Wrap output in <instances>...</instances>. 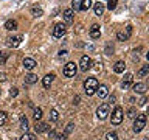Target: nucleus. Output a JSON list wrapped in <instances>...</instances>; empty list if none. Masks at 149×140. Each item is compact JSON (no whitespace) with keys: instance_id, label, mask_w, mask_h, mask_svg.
Returning a JSON list of instances; mask_svg holds the SVG:
<instances>
[{"instance_id":"nucleus-1","label":"nucleus","mask_w":149,"mask_h":140,"mask_svg":"<svg viewBox=\"0 0 149 140\" xmlns=\"http://www.w3.org/2000/svg\"><path fill=\"white\" fill-rule=\"evenodd\" d=\"M98 79L96 78H87L86 81H84V90H86V93L88 97L93 95V93L96 92V89H98Z\"/></svg>"},{"instance_id":"nucleus-2","label":"nucleus","mask_w":149,"mask_h":140,"mask_svg":"<svg viewBox=\"0 0 149 140\" xmlns=\"http://www.w3.org/2000/svg\"><path fill=\"white\" fill-rule=\"evenodd\" d=\"M144 126H146V114H137L134 121V131L135 132H141Z\"/></svg>"},{"instance_id":"nucleus-3","label":"nucleus","mask_w":149,"mask_h":140,"mask_svg":"<svg viewBox=\"0 0 149 140\" xmlns=\"http://www.w3.org/2000/svg\"><path fill=\"white\" fill-rule=\"evenodd\" d=\"M78 72V67L74 62H67L64 65V76L65 78H73Z\"/></svg>"},{"instance_id":"nucleus-4","label":"nucleus","mask_w":149,"mask_h":140,"mask_svg":"<svg viewBox=\"0 0 149 140\" xmlns=\"http://www.w3.org/2000/svg\"><path fill=\"white\" fill-rule=\"evenodd\" d=\"M92 65H93V61H92L90 56H87V55L81 56V61H79V69H81L82 72H87V70H90Z\"/></svg>"},{"instance_id":"nucleus-5","label":"nucleus","mask_w":149,"mask_h":140,"mask_svg":"<svg viewBox=\"0 0 149 140\" xmlns=\"http://www.w3.org/2000/svg\"><path fill=\"white\" fill-rule=\"evenodd\" d=\"M109 111H110V104H109V103H104V104H101L96 109V117L100 120H106L107 115H109Z\"/></svg>"},{"instance_id":"nucleus-6","label":"nucleus","mask_w":149,"mask_h":140,"mask_svg":"<svg viewBox=\"0 0 149 140\" xmlns=\"http://www.w3.org/2000/svg\"><path fill=\"white\" fill-rule=\"evenodd\" d=\"M110 121H112V125H120L121 121H123V109H121L120 106H116L115 109H113Z\"/></svg>"},{"instance_id":"nucleus-7","label":"nucleus","mask_w":149,"mask_h":140,"mask_svg":"<svg viewBox=\"0 0 149 140\" xmlns=\"http://www.w3.org/2000/svg\"><path fill=\"white\" fill-rule=\"evenodd\" d=\"M65 33H67V28H65L64 23H56L54 28H53V36L54 37H62V36H65Z\"/></svg>"},{"instance_id":"nucleus-8","label":"nucleus","mask_w":149,"mask_h":140,"mask_svg":"<svg viewBox=\"0 0 149 140\" xmlns=\"http://www.w3.org/2000/svg\"><path fill=\"white\" fill-rule=\"evenodd\" d=\"M132 81H134V75L132 73H126L124 75V78H123V81H121V87L124 89H129L130 86H132Z\"/></svg>"},{"instance_id":"nucleus-9","label":"nucleus","mask_w":149,"mask_h":140,"mask_svg":"<svg viewBox=\"0 0 149 140\" xmlns=\"http://www.w3.org/2000/svg\"><path fill=\"white\" fill-rule=\"evenodd\" d=\"M20 42H22V37H20V36L8 37V39H6V45H8V47H11V48H16V47L20 45Z\"/></svg>"},{"instance_id":"nucleus-10","label":"nucleus","mask_w":149,"mask_h":140,"mask_svg":"<svg viewBox=\"0 0 149 140\" xmlns=\"http://www.w3.org/2000/svg\"><path fill=\"white\" fill-rule=\"evenodd\" d=\"M48 123H44V121H36V125H34V131L37 134H40V132H45V131H48Z\"/></svg>"},{"instance_id":"nucleus-11","label":"nucleus","mask_w":149,"mask_h":140,"mask_svg":"<svg viewBox=\"0 0 149 140\" xmlns=\"http://www.w3.org/2000/svg\"><path fill=\"white\" fill-rule=\"evenodd\" d=\"M100 36H101V30H100V25H92L90 27V37L92 39H100Z\"/></svg>"},{"instance_id":"nucleus-12","label":"nucleus","mask_w":149,"mask_h":140,"mask_svg":"<svg viewBox=\"0 0 149 140\" xmlns=\"http://www.w3.org/2000/svg\"><path fill=\"white\" fill-rule=\"evenodd\" d=\"M95 93H98V97H100V98H106V97H107V93H109V89H107L106 84H100Z\"/></svg>"},{"instance_id":"nucleus-13","label":"nucleus","mask_w":149,"mask_h":140,"mask_svg":"<svg viewBox=\"0 0 149 140\" xmlns=\"http://www.w3.org/2000/svg\"><path fill=\"white\" fill-rule=\"evenodd\" d=\"M132 89H134L135 93L144 95V92H146V84H144V83H137V84H134V86H132Z\"/></svg>"},{"instance_id":"nucleus-14","label":"nucleus","mask_w":149,"mask_h":140,"mask_svg":"<svg viewBox=\"0 0 149 140\" xmlns=\"http://www.w3.org/2000/svg\"><path fill=\"white\" fill-rule=\"evenodd\" d=\"M36 65H37V62L33 58H25L23 59V67H25L26 70H33Z\"/></svg>"},{"instance_id":"nucleus-15","label":"nucleus","mask_w":149,"mask_h":140,"mask_svg":"<svg viewBox=\"0 0 149 140\" xmlns=\"http://www.w3.org/2000/svg\"><path fill=\"white\" fill-rule=\"evenodd\" d=\"M64 20L67 23H73V20H74V11H72V9H65V11H64Z\"/></svg>"},{"instance_id":"nucleus-16","label":"nucleus","mask_w":149,"mask_h":140,"mask_svg":"<svg viewBox=\"0 0 149 140\" xmlns=\"http://www.w3.org/2000/svg\"><path fill=\"white\" fill-rule=\"evenodd\" d=\"M5 30H8V31L17 30V20H14V19H9V20H6V22H5Z\"/></svg>"},{"instance_id":"nucleus-17","label":"nucleus","mask_w":149,"mask_h":140,"mask_svg":"<svg viewBox=\"0 0 149 140\" xmlns=\"http://www.w3.org/2000/svg\"><path fill=\"white\" fill-rule=\"evenodd\" d=\"M53 79H54V73L45 75L44 79H42V84H44V87H45V89H48V87H50V84L53 83Z\"/></svg>"},{"instance_id":"nucleus-18","label":"nucleus","mask_w":149,"mask_h":140,"mask_svg":"<svg viewBox=\"0 0 149 140\" xmlns=\"http://www.w3.org/2000/svg\"><path fill=\"white\" fill-rule=\"evenodd\" d=\"M124 69H126L124 61H118V62H115V65H113V72L115 73H123Z\"/></svg>"},{"instance_id":"nucleus-19","label":"nucleus","mask_w":149,"mask_h":140,"mask_svg":"<svg viewBox=\"0 0 149 140\" xmlns=\"http://www.w3.org/2000/svg\"><path fill=\"white\" fill-rule=\"evenodd\" d=\"M34 83H37V75L28 73L25 76V84H34Z\"/></svg>"},{"instance_id":"nucleus-20","label":"nucleus","mask_w":149,"mask_h":140,"mask_svg":"<svg viewBox=\"0 0 149 140\" xmlns=\"http://www.w3.org/2000/svg\"><path fill=\"white\" fill-rule=\"evenodd\" d=\"M102 13H104V3L101 2L95 3V14L96 16H102Z\"/></svg>"},{"instance_id":"nucleus-21","label":"nucleus","mask_w":149,"mask_h":140,"mask_svg":"<svg viewBox=\"0 0 149 140\" xmlns=\"http://www.w3.org/2000/svg\"><path fill=\"white\" fill-rule=\"evenodd\" d=\"M42 114H44V112H42L40 107H36V109L33 111V118H34L36 121H40V118H42Z\"/></svg>"},{"instance_id":"nucleus-22","label":"nucleus","mask_w":149,"mask_h":140,"mask_svg":"<svg viewBox=\"0 0 149 140\" xmlns=\"http://www.w3.org/2000/svg\"><path fill=\"white\" fill-rule=\"evenodd\" d=\"M31 14H33L34 17H40L42 14H44V9H42L40 6H33V8H31Z\"/></svg>"},{"instance_id":"nucleus-23","label":"nucleus","mask_w":149,"mask_h":140,"mask_svg":"<svg viewBox=\"0 0 149 140\" xmlns=\"http://www.w3.org/2000/svg\"><path fill=\"white\" fill-rule=\"evenodd\" d=\"M148 73H149V65H143V67L138 70L137 76H138V78H144V76H146Z\"/></svg>"},{"instance_id":"nucleus-24","label":"nucleus","mask_w":149,"mask_h":140,"mask_svg":"<svg viewBox=\"0 0 149 140\" xmlns=\"http://www.w3.org/2000/svg\"><path fill=\"white\" fill-rule=\"evenodd\" d=\"M20 129H22V131H25V132L28 131V118H26L25 115H22V117H20Z\"/></svg>"},{"instance_id":"nucleus-25","label":"nucleus","mask_w":149,"mask_h":140,"mask_svg":"<svg viewBox=\"0 0 149 140\" xmlns=\"http://www.w3.org/2000/svg\"><path fill=\"white\" fill-rule=\"evenodd\" d=\"M82 0H73L72 2V11H81Z\"/></svg>"},{"instance_id":"nucleus-26","label":"nucleus","mask_w":149,"mask_h":140,"mask_svg":"<svg viewBox=\"0 0 149 140\" xmlns=\"http://www.w3.org/2000/svg\"><path fill=\"white\" fill-rule=\"evenodd\" d=\"M92 8V0H82L81 5V11H87V9Z\"/></svg>"},{"instance_id":"nucleus-27","label":"nucleus","mask_w":149,"mask_h":140,"mask_svg":"<svg viewBox=\"0 0 149 140\" xmlns=\"http://www.w3.org/2000/svg\"><path fill=\"white\" fill-rule=\"evenodd\" d=\"M8 121V114L5 111H0V126H3Z\"/></svg>"},{"instance_id":"nucleus-28","label":"nucleus","mask_w":149,"mask_h":140,"mask_svg":"<svg viewBox=\"0 0 149 140\" xmlns=\"http://www.w3.org/2000/svg\"><path fill=\"white\" fill-rule=\"evenodd\" d=\"M116 37H118V41L124 42V41H127V39H129V34H127V33H124V31H120L118 34H116Z\"/></svg>"},{"instance_id":"nucleus-29","label":"nucleus","mask_w":149,"mask_h":140,"mask_svg":"<svg viewBox=\"0 0 149 140\" xmlns=\"http://www.w3.org/2000/svg\"><path fill=\"white\" fill-rule=\"evenodd\" d=\"M50 120H51V121H58V120H59V114H58V111H56V109H51V112H50Z\"/></svg>"},{"instance_id":"nucleus-30","label":"nucleus","mask_w":149,"mask_h":140,"mask_svg":"<svg viewBox=\"0 0 149 140\" xmlns=\"http://www.w3.org/2000/svg\"><path fill=\"white\" fill-rule=\"evenodd\" d=\"M106 140H118V135H116V132H113V131H109V132L106 134Z\"/></svg>"},{"instance_id":"nucleus-31","label":"nucleus","mask_w":149,"mask_h":140,"mask_svg":"<svg viewBox=\"0 0 149 140\" xmlns=\"http://www.w3.org/2000/svg\"><path fill=\"white\" fill-rule=\"evenodd\" d=\"M20 140H36V135L34 134H28V132H25L20 137Z\"/></svg>"},{"instance_id":"nucleus-32","label":"nucleus","mask_w":149,"mask_h":140,"mask_svg":"<svg viewBox=\"0 0 149 140\" xmlns=\"http://www.w3.org/2000/svg\"><path fill=\"white\" fill-rule=\"evenodd\" d=\"M127 117L129 118H135V117H137V109H135V107H130L127 111Z\"/></svg>"},{"instance_id":"nucleus-33","label":"nucleus","mask_w":149,"mask_h":140,"mask_svg":"<svg viewBox=\"0 0 149 140\" xmlns=\"http://www.w3.org/2000/svg\"><path fill=\"white\" fill-rule=\"evenodd\" d=\"M116 3H118V0H109V3H107V9H115L116 8Z\"/></svg>"},{"instance_id":"nucleus-34","label":"nucleus","mask_w":149,"mask_h":140,"mask_svg":"<svg viewBox=\"0 0 149 140\" xmlns=\"http://www.w3.org/2000/svg\"><path fill=\"white\" fill-rule=\"evenodd\" d=\"M73 128H74V125H73V123H68V125H67V128H65V132H64V135H68V134L73 131Z\"/></svg>"},{"instance_id":"nucleus-35","label":"nucleus","mask_w":149,"mask_h":140,"mask_svg":"<svg viewBox=\"0 0 149 140\" xmlns=\"http://www.w3.org/2000/svg\"><path fill=\"white\" fill-rule=\"evenodd\" d=\"M6 58H8V53H6V51H0V62L5 64V61H6Z\"/></svg>"},{"instance_id":"nucleus-36","label":"nucleus","mask_w":149,"mask_h":140,"mask_svg":"<svg viewBox=\"0 0 149 140\" xmlns=\"http://www.w3.org/2000/svg\"><path fill=\"white\" fill-rule=\"evenodd\" d=\"M17 93H19V89L17 87H13L11 90H9V95H11V97H17Z\"/></svg>"},{"instance_id":"nucleus-37","label":"nucleus","mask_w":149,"mask_h":140,"mask_svg":"<svg viewBox=\"0 0 149 140\" xmlns=\"http://www.w3.org/2000/svg\"><path fill=\"white\" fill-rule=\"evenodd\" d=\"M112 51H113V47H112L110 44H107V47H106V53H107V55H112Z\"/></svg>"},{"instance_id":"nucleus-38","label":"nucleus","mask_w":149,"mask_h":140,"mask_svg":"<svg viewBox=\"0 0 149 140\" xmlns=\"http://www.w3.org/2000/svg\"><path fill=\"white\" fill-rule=\"evenodd\" d=\"M146 101H148V98H146V97H141V100L138 101V104H140V106H144V104H146Z\"/></svg>"},{"instance_id":"nucleus-39","label":"nucleus","mask_w":149,"mask_h":140,"mask_svg":"<svg viewBox=\"0 0 149 140\" xmlns=\"http://www.w3.org/2000/svg\"><path fill=\"white\" fill-rule=\"evenodd\" d=\"M126 33H127L129 36L132 34V25H127V27H126Z\"/></svg>"},{"instance_id":"nucleus-40","label":"nucleus","mask_w":149,"mask_h":140,"mask_svg":"<svg viewBox=\"0 0 149 140\" xmlns=\"http://www.w3.org/2000/svg\"><path fill=\"white\" fill-rule=\"evenodd\" d=\"M0 81H6V75L5 73H0Z\"/></svg>"},{"instance_id":"nucleus-41","label":"nucleus","mask_w":149,"mask_h":140,"mask_svg":"<svg viewBox=\"0 0 149 140\" xmlns=\"http://www.w3.org/2000/svg\"><path fill=\"white\" fill-rule=\"evenodd\" d=\"M65 55H67V50H61L59 51V56H65Z\"/></svg>"},{"instance_id":"nucleus-42","label":"nucleus","mask_w":149,"mask_h":140,"mask_svg":"<svg viewBox=\"0 0 149 140\" xmlns=\"http://www.w3.org/2000/svg\"><path fill=\"white\" fill-rule=\"evenodd\" d=\"M56 140H65V135H58V137H56Z\"/></svg>"}]
</instances>
